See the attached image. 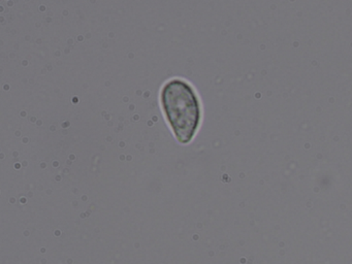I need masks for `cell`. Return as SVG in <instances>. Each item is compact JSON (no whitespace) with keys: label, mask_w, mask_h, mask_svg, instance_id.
Returning <instances> with one entry per match:
<instances>
[{"label":"cell","mask_w":352,"mask_h":264,"mask_svg":"<svg viewBox=\"0 0 352 264\" xmlns=\"http://www.w3.org/2000/svg\"><path fill=\"white\" fill-rule=\"evenodd\" d=\"M162 109L177 140L188 144L201 123V103L195 89L180 78L168 80L160 93Z\"/></svg>","instance_id":"6da1fadb"}]
</instances>
